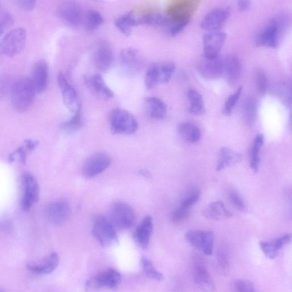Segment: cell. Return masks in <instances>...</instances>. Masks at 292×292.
<instances>
[{
	"label": "cell",
	"mask_w": 292,
	"mask_h": 292,
	"mask_svg": "<svg viewBox=\"0 0 292 292\" xmlns=\"http://www.w3.org/2000/svg\"><path fill=\"white\" fill-rule=\"evenodd\" d=\"M256 83L260 93L265 94L269 87V81L265 71L259 69L256 73Z\"/></svg>",
	"instance_id": "obj_41"
},
{
	"label": "cell",
	"mask_w": 292,
	"mask_h": 292,
	"mask_svg": "<svg viewBox=\"0 0 292 292\" xmlns=\"http://www.w3.org/2000/svg\"><path fill=\"white\" fill-rule=\"evenodd\" d=\"M36 93L37 92L30 78L23 77L18 78L11 86L12 106L19 113L26 112L33 105Z\"/></svg>",
	"instance_id": "obj_1"
},
{
	"label": "cell",
	"mask_w": 292,
	"mask_h": 292,
	"mask_svg": "<svg viewBox=\"0 0 292 292\" xmlns=\"http://www.w3.org/2000/svg\"><path fill=\"white\" fill-rule=\"evenodd\" d=\"M193 277L194 281L200 289L204 291L211 292L214 289L215 286L209 271L203 263L197 262L193 267Z\"/></svg>",
	"instance_id": "obj_24"
},
{
	"label": "cell",
	"mask_w": 292,
	"mask_h": 292,
	"mask_svg": "<svg viewBox=\"0 0 292 292\" xmlns=\"http://www.w3.org/2000/svg\"><path fill=\"white\" fill-rule=\"evenodd\" d=\"M26 33L22 28L10 30L0 41V55L13 58L25 46Z\"/></svg>",
	"instance_id": "obj_3"
},
{
	"label": "cell",
	"mask_w": 292,
	"mask_h": 292,
	"mask_svg": "<svg viewBox=\"0 0 292 292\" xmlns=\"http://www.w3.org/2000/svg\"><path fill=\"white\" fill-rule=\"evenodd\" d=\"M230 201L237 209L242 212H245L247 210L246 203L239 195L237 191H231L229 194Z\"/></svg>",
	"instance_id": "obj_45"
},
{
	"label": "cell",
	"mask_w": 292,
	"mask_h": 292,
	"mask_svg": "<svg viewBox=\"0 0 292 292\" xmlns=\"http://www.w3.org/2000/svg\"><path fill=\"white\" fill-rule=\"evenodd\" d=\"M242 155L229 147L222 148L219 153L217 171H221L227 167L233 166L241 162Z\"/></svg>",
	"instance_id": "obj_28"
},
{
	"label": "cell",
	"mask_w": 292,
	"mask_h": 292,
	"mask_svg": "<svg viewBox=\"0 0 292 292\" xmlns=\"http://www.w3.org/2000/svg\"><path fill=\"white\" fill-rule=\"evenodd\" d=\"M0 7H1V3H0Z\"/></svg>",
	"instance_id": "obj_54"
},
{
	"label": "cell",
	"mask_w": 292,
	"mask_h": 292,
	"mask_svg": "<svg viewBox=\"0 0 292 292\" xmlns=\"http://www.w3.org/2000/svg\"><path fill=\"white\" fill-rule=\"evenodd\" d=\"M161 64L153 63L147 70L145 82L148 89H153L159 83H162Z\"/></svg>",
	"instance_id": "obj_32"
},
{
	"label": "cell",
	"mask_w": 292,
	"mask_h": 292,
	"mask_svg": "<svg viewBox=\"0 0 292 292\" xmlns=\"http://www.w3.org/2000/svg\"><path fill=\"white\" fill-rule=\"evenodd\" d=\"M153 227V219L150 216L148 215L143 219L135 231L134 234L135 241L143 250L147 249L149 246Z\"/></svg>",
	"instance_id": "obj_21"
},
{
	"label": "cell",
	"mask_w": 292,
	"mask_h": 292,
	"mask_svg": "<svg viewBox=\"0 0 292 292\" xmlns=\"http://www.w3.org/2000/svg\"><path fill=\"white\" fill-rule=\"evenodd\" d=\"M58 264V255L53 253L44 258L39 265L33 263L27 264L26 269L34 274H50L57 269Z\"/></svg>",
	"instance_id": "obj_23"
},
{
	"label": "cell",
	"mask_w": 292,
	"mask_h": 292,
	"mask_svg": "<svg viewBox=\"0 0 292 292\" xmlns=\"http://www.w3.org/2000/svg\"><path fill=\"white\" fill-rule=\"evenodd\" d=\"M190 217L189 209H184L180 207L178 209L175 210L171 215V221L174 224L182 223Z\"/></svg>",
	"instance_id": "obj_44"
},
{
	"label": "cell",
	"mask_w": 292,
	"mask_h": 292,
	"mask_svg": "<svg viewBox=\"0 0 292 292\" xmlns=\"http://www.w3.org/2000/svg\"><path fill=\"white\" fill-rule=\"evenodd\" d=\"M25 143V147L27 148V149L29 151L33 150L34 149H35V148L37 147L38 145L37 141H33V140L31 139L26 140Z\"/></svg>",
	"instance_id": "obj_52"
},
{
	"label": "cell",
	"mask_w": 292,
	"mask_h": 292,
	"mask_svg": "<svg viewBox=\"0 0 292 292\" xmlns=\"http://www.w3.org/2000/svg\"><path fill=\"white\" fill-rule=\"evenodd\" d=\"M49 69L45 61H39L35 63L31 78L37 93H42L47 86Z\"/></svg>",
	"instance_id": "obj_25"
},
{
	"label": "cell",
	"mask_w": 292,
	"mask_h": 292,
	"mask_svg": "<svg viewBox=\"0 0 292 292\" xmlns=\"http://www.w3.org/2000/svg\"><path fill=\"white\" fill-rule=\"evenodd\" d=\"M141 24H142V15H139L133 11L120 16L115 21V25L118 30L127 36L131 34L134 27Z\"/></svg>",
	"instance_id": "obj_26"
},
{
	"label": "cell",
	"mask_w": 292,
	"mask_h": 292,
	"mask_svg": "<svg viewBox=\"0 0 292 292\" xmlns=\"http://www.w3.org/2000/svg\"><path fill=\"white\" fill-rule=\"evenodd\" d=\"M13 17L8 12L0 11V36L13 25Z\"/></svg>",
	"instance_id": "obj_42"
},
{
	"label": "cell",
	"mask_w": 292,
	"mask_h": 292,
	"mask_svg": "<svg viewBox=\"0 0 292 292\" xmlns=\"http://www.w3.org/2000/svg\"><path fill=\"white\" fill-rule=\"evenodd\" d=\"M251 6V2L249 1H241L238 2V7L242 11L249 10Z\"/></svg>",
	"instance_id": "obj_51"
},
{
	"label": "cell",
	"mask_w": 292,
	"mask_h": 292,
	"mask_svg": "<svg viewBox=\"0 0 292 292\" xmlns=\"http://www.w3.org/2000/svg\"><path fill=\"white\" fill-rule=\"evenodd\" d=\"M110 214L111 221L119 229H129L134 225V211L127 203L121 202L114 203L111 207Z\"/></svg>",
	"instance_id": "obj_6"
},
{
	"label": "cell",
	"mask_w": 292,
	"mask_h": 292,
	"mask_svg": "<svg viewBox=\"0 0 292 292\" xmlns=\"http://www.w3.org/2000/svg\"><path fill=\"white\" fill-rule=\"evenodd\" d=\"M102 15L98 10L91 9L84 14L83 24L87 31H93L103 23Z\"/></svg>",
	"instance_id": "obj_35"
},
{
	"label": "cell",
	"mask_w": 292,
	"mask_h": 292,
	"mask_svg": "<svg viewBox=\"0 0 292 292\" xmlns=\"http://www.w3.org/2000/svg\"><path fill=\"white\" fill-rule=\"evenodd\" d=\"M141 262L143 270L148 277L157 282L163 281V275L155 269L153 262L150 260L143 257L141 259Z\"/></svg>",
	"instance_id": "obj_38"
},
{
	"label": "cell",
	"mask_w": 292,
	"mask_h": 292,
	"mask_svg": "<svg viewBox=\"0 0 292 292\" xmlns=\"http://www.w3.org/2000/svg\"><path fill=\"white\" fill-rule=\"evenodd\" d=\"M235 292H257L254 284L249 281L241 280L235 284Z\"/></svg>",
	"instance_id": "obj_46"
},
{
	"label": "cell",
	"mask_w": 292,
	"mask_h": 292,
	"mask_svg": "<svg viewBox=\"0 0 292 292\" xmlns=\"http://www.w3.org/2000/svg\"><path fill=\"white\" fill-rule=\"evenodd\" d=\"M141 174L142 175L145 176V177H148V176L149 175V172H148L147 171H145V170H143V171H141Z\"/></svg>",
	"instance_id": "obj_53"
},
{
	"label": "cell",
	"mask_w": 292,
	"mask_h": 292,
	"mask_svg": "<svg viewBox=\"0 0 292 292\" xmlns=\"http://www.w3.org/2000/svg\"><path fill=\"white\" fill-rule=\"evenodd\" d=\"M119 62L123 70L130 75L138 74L143 66L141 56L133 48L122 49L119 54Z\"/></svg>",
	"instance_id": "obj_15"
},
{
	"label": "cell",
	"mask_w": 292,
	"mask_h": 292,
	"mask_svg": "<svg viewBox=\"0 0 292 292\" xmlns=\"http://www.w3.org/2000/svg\"><path fill=\"white\" fill-rule=\"evenodd\" d=\"M57 15L63 22L73 27L83 23L84 14L81 7L73 1L64 2L57 9Z\"/></svg>",
	"instance_id": "obj_14"
},
{
	"label": "cell",
	"mask_w": 292,
	"mask_h": 292,
	"mask_svg": "<svg viewBox=\"0 0 292 292\" xmlns=\"http://www.w3.org/2000/svg\"><path fill=\"white\" fill-rule=\"evenodd\" d=\"M242 70L241 61L237 55H230L224 59V73L231 85H235L238 81Z\"/></svg>",
	"instance_id": "obj_20"
},
{
	"label": "cell",
	"mask_w": 292,
	"mask_h": 292,
	"mask_svg": "<svg viewBox=\"0 0 292 292\" xmlns=\"http://www.w3.org/2000/svg\"><path fill=\"white\" fill-rule=\"evenodd\" d=\"M110 130L115 134H133L137 131L138 123L134 116L126 110L115 108L109 115Z\"/></svg>",
	"instance_id": "obj_2"
},
{
	"label": "cell",
	"mask_w": 292,
	"mask_h": 292,
	"mask_svg": "<svg viewBox=\"0 0 292 292\" xmlns=\"http://www.w3.org/2000/svg\"><path fill=\"white\" fill-rule=\"evenodd\" d=\"M57 83L61 92L64 105L73 114L81 111V102L77 92L62 72L58 74Z\"/></svg>",
	"instance_id": "obj_9"
},
{
	"label": "cell",
	"mask_w": 292,
	"mask_h": 292,
	"mask_svg": "<svg viewBox=\"0 0 292 292\" xmlns=\"http://www.w3.org/2000/svg\"><path fill=\"white\" fill-rule=\"evenodd\" d=\"M264 141H265V137L262 134H258L254 140L253 145L251 151L250 166L255 173H257L259 170L260 153H261Z\"/></svg>",
	"instance_id": "obj_34"
},
{
	"label": "cell",
	"mask_w": 292,
	"mask_h": 292,
	"mask_svg": "<svg viewBox=\"0 0 292 292\" xmlns=\"http://www.w3.org/2000/svg\"><path fill=\"white\" fill-rule=\"evenodd\" d=\"M82 125V117L81 112L73 114L72 117L63 122L61 125L62 130L67 133H73L81 127Z\"/></svg>",
	"instance_id": "obj_37"
},
{
	"label": "cell",
	"mask_w": 292,
	"mask_h": 292,
	"mask_svg": "<svg viewBox=\"0 0 292 292\" xmlns=\"http://www.w3.org/2000/svg\"><path fill=\"white\" fill-rule=\"evenodd\" d=\"M21 209L23 211L29 210L39 199V188L37 180L29 173L23 174L21 177Z\"/></svg>",
	"instance_id": "obj_5"
},
{
	"label": "cell",
	"mask_w": 292,
	"mask_h": 292,
	"mask_svg": "<svg viewBox=\"0 0 292 292\" xmlns=\"http://www.w3.org/2000/svg\"><path fill=\"white\" fill-rule=\"evenodd\" d=\"M27 148L25 146H21L18 148L15 153L19 155L20 161L23 163H25L27 157ZM29 151V150H28Z\"/></svg>",
	"instance_id": "obj_50"
},
{
	"label": "cell",
	"mask_w": 292,
	"mask_h": 292,
	"mask_svg": "<svg viewBox=\"0 0 292 292\" xmlns=\"http://www.w3.org/2000/svg\"><path fill=\"white\" fill-rule=\"evenodd\" d=\"M187 94L190 102V113L195 115L205 114L206 109L202 95L194 89L189 90Z\"/></svg>",
	"instance_id": "obj_33"
},
{
	"label": "cell",
	"mask_w": 292,
	"mask_h": 292,
	"mask_svg": "<svg viewBox=\"0 0 292 292\" xmlns=\"http://www.w3.org/2000/svg\"><path fill=\"white\" fill-rule=\"evenodd\" d=\"M94 61L96 67L101 71L110 69L114 61L113 50L107 43L102 42L96 48Z\"/></svg>",
	"instance_id": "obj_19"
},
{
	"label": "cell",
	"mask_w": 292,
	"mask_h": 292,
	"mask_svg": "<svg viewBox=\"0 0 292 292\" xmlns=\"http://www.w3.org/2000/svg\"><path fill=\"white\" fill-rule=\"evenodd\" d=\"M203 215L206 218L222 221L232 217V214L227 210L225 205L220 201L211 203L209 206L203 211Z\"/></svg>",
	"instance_id": "obj_29"
},
{
	"label": "cell",
	"mask_w": 292,
	"mask_h": 292,
	"mask_svg": "<svg viewBox=\"0 0 292 292\" xmlns=\"http://www.w3.org/2000/svg\"><path fill=\"white\" fill-rule=\"evenodd\" d=\"M227 37L225 32L217 31L209 32L203 38L204 55L207 58H213L219 55L220 51Z\"/></svg>",
	"instance_id": "obj_17"
},
{
	"label": "cell",
	"mask_w": 292,
	"mask_h": 292,
	"mask_svg": "<svg viewBox=\"0 0 292 292\" xmlns=\"http://www.w3.org/2000/svg\"><path fill=\"white\" fill-rule=\"evenodd\" d=\"M197 6L198 2L195 1H174L168 7L166 14L172 21L190 22Z\"/></svg>",
	"instance_id": "obj_11"
},
{
	"label": "cell",
	"mask_w": 292,
	"mask_h": 292,
	"mask_svg": "<svg viewBox=\"0 0 292 292\" xmlns=\"http://www.w3.org/2000/svg\"><path fill=\"white\" fill-rule=\"evenodd\" d=\"M186 241L207 256L213 255L214 235L210 231L191 230L185 235Z\"/></svg>",
	"instance_id": "obj_7"
},
{
	"label": "cell",
	"mask_w": 292,
	"mask_h": 292,
	"mask_svg": "<svg viewBox=\"0 0 292 292\" xmlns=\"http://www.w3.org/2000/svg\"><path fill=\"white\" fill-rule=\"evenodd\" d=\"M243 87H239V89L235 92L233 94H231L224 105L223 109V113L227 116H230L233 113L235 107L237 105L240 98L243 93Z\"/></svg>",
	"instance_id": "obj_39"
},
{
	"label": "cell",
	"mask_w": 292,
	"mask_h": 292,
	"mask_svg": "<svg viewBox=\"0 0 292 292\" xmlns=\"http://www.w3.org/2000/svg\"><path fill=\"white\" fill-rule=\"evenodd\" d=\"M201 191L199 190L194 189L191 191L182 199L181 202V207L189 209L191 206L198 202L201 198Z\"/></svg>",
	"instance_id": "obj_40"
},
{
	"label": "cell",
	"mask_w": 292,
	"mask_h": 292,
	"mask_svg": "<svg viewBox=\"0 0 292 292\" xmlns=\"http://www.w3.org/2000/svg\"><path fill=\"white\" fill-rule=\"evenodd\" d=\"M142 24L155 27L163 28L166 30L171 22L170 18L166 14L152 12L142 15Z\"/></svg>",
	"instance_id": "obj_31"
},
{
	"label": "cell",
	"mask_w": 292,
	"mask_h": 292,
	"mask_svg": "<svg viewBox=\"0 0 292 292\" xmlns=\"http://www.w3.org/2000/svg\"><path fill=\"white\" fill-rule=\"evenodd\" d=\"M229 13L224 8H218L208 13L201 22L203 29L209 32L217 31L225 25Z\"/></svg>",
	"instance_id": "obj_18"
},
{
	"label": "cell",
	"mask_w": 292,
	"mask_h": 292,
	"mask_svg": "<svg viewBox=\"0 0 292 292\" xmlns=\"http://www.w3.org/2000/svg\"><path fill=\"white\" fill-rule=\"evenodd\" d=\"M198 70L203 78L218 79L224 73V59L219 55L213 58L204 57L198 63Z\"/></svg>",
	"instance_id": "obj_16"
},
{
	"label": "cell",
	"mask_w": 292,
	"mask_h": 292,
	"mask_svg": "<svg viewBox=\"0 0 292 292\" xmlns=\"http://www.w3.org/2000/svg\"><path fill=\"white\" fill-rule=\"evenodd\" d=\"M121 281V275L114 269L101 272L86 283V289L94 290L102 288L116 290Z\"/></svg>",
	"instance_id": "obj_12"
},
{
	"label": "cell",
	"mask_w": 292,
	"mask_h": 292,
	"mask_svg": "<svg viewBox=\"0 0 292 292\" xmlns=\"http://www.w3.org/2000/svg\"><path fill=\"white\" fill-rule=\"evenodd\" d=\"M35 1H18V4L22 9L25 11L33 10L35 6Z\"/></svg>",
	"instance_id": "obj_49"
},
{
	"label": "cell",
	"mask_w": 292,
	"mask_h": 292,
	"mask_svg": "<svg viewBox=\"0 0 292 292\" xmlns=\"http://www.w3.org/2000/svg\"><path fill=\"white\" fill-rule=\"evenodd\" d=\"M259 246L268 258L275 259L278 257L279 251L275 249L272 242L262 241L259 243Z\"/></svg>",
	"instance_id": "obj_43"
},
{
	"label": "cell",
	"mask_w": 292,
	"mask_h": 292,
	"mask_svg": "<svg viewBox=\"0 0 292 292\" xmlns=\"http://www.w3.org/2000/svg\"><path fill=\"white\" fill-rule=\"evenodd\" d=\"M87 85L100 98L108 100L113 97V91L107 85L100 74H95L85 79Z\"/></svg>",
	"instance_id": "obj_22"
},
{
	"label": "cell",
	"mask_w": 292,
	"mask_h": 292,
	"mask_svg": "<svg viewBox=\"0 0 292 292\" xmlns=\"http://www.w3.org/2000/svg\"><path fill=\"white\" fill-rule=\"evenodd\" d=\"M218 262L220 267L223 271H227L229 269L230 263L229 256L225 251H220L217 255Z\"/></svg>",
	"instance_id": "obj_47"
},
{
	"label": "cell",
	"mask_w": 292,
	"mask_h": 292,
	"mask_svg": "<svg viewBox=\"0 0 292 292\" xmlns=\"http://www.w3.org/2000/svg\"><path fill=\"white\" fill-rule=\"evenodd\" d=\"M92 234L103 247H110L118 241L114 224L103 216L98 215L94 218Z\"/></svg>",
	"instance_id": "obj_4"
},
{
	"label": "cell",
	"mask_w": 292,
	"mask_h": 292,
	"mask_svg": "<svg viewBox=\"0 0 292 292\" xmlns=\"http://www.w3.org/2000/svg\"><path fill=\"white\" fill-rule=\"evenodd\" d=\"M111 159L104 153H96L88 158L82 167V174L87 179H92L102 174L109 167Z\"/></svg>",
	"instance_id": "obj_10"
},
{
	"label": "cell",
	"mask_w": 292,
	"mask_h": 292,
	"mask_svg": "<svg viewBox=\"0 0 292 292\" xmlns=\"http://www.w3.org/2000/svg\"><path fill=\"white\" fill-rule=\"evenodd\" d=\"M244 114L247 124L253 125L257 119L258 102L253 97L248 98L244 105Z\"/></svg>",
	"instance_id": "obj_36"
},
{
	"label": "cell",
	"mask_w": 292,
	"mask_h": 292,
	"mask_svg": "<svg viewBox=\"0 0 292 292\" xmlns=\"http://www.w3.org/2000/svg\"><path fill=\"white\" fill-rule=\"evenodd\" d=\"M283 29L281 19L274 18L261 31L257 39V45L275 48L278 46L280 38Z\"/></svg>",
	"instance_id": "obj_8"
},
{
	"label": "cell",
	"mask_w": 292,
	"mask_h": 292,
	"mask_svg": "<svg viewBox=\"0 0 292 292\" xmlns=\"http://www.w3.org/2000/svg\"><path fill=\"white\" fill-rule=\"evenodd\" d=\"M291 240V235L287 234L281 238L275 239L274 241H272V243H273L275 249L279 252L284 246L290 243Z\"/></svg>",
	"instance_id": "obj_48"
},
{
	"label": "cell",
	"mask_w": 292,
	"mask_h": 292,
	"mask_svg": "<svg viewBox=\"0 0 292 292\" xmlns=\"http://www.w3.org/2000/svg\"><path fill=\"white\" fill-rule=\"evenodd\" d=\"M178 131L183 138L192 144L198 143L202 138L201 130L191 122H186L180 124Z\"/></svg>",
	"instance_id": "obj_30"
},
{
	"label": "cell",
	"mask_w": 292,
	"mask_h": 292,
	"mask_svg": "<svg viewBox=\"0 0 292 292\" xmlns=\"http://www.w3.org/2000/svg\"><path fill=\"white\" fill-rule=\"evenodd\" d=\"M71 214L69 203L65 200H57L48 205L45 209L46 218L55 225H62L69 219Z\"/></svg>",
	"instance_id": "obj_13"
},
{
	"label": "cell",
	"mask_w": 292,
	"mask_h": 292,
	"mask_svg": "<svg viewBox=\"0 0 292 292\" xmlns=\"http://www.w3.org/2000/svg\"><path fill=\"white\" fill-rule=\"evenodd\" d=\"M144 106L148 114L152 118L161 119L165 117L167 108L161 99L148 97L144 100Z\"/></svg>",
	"instance_id": "obj_27"
}]
</instances>
